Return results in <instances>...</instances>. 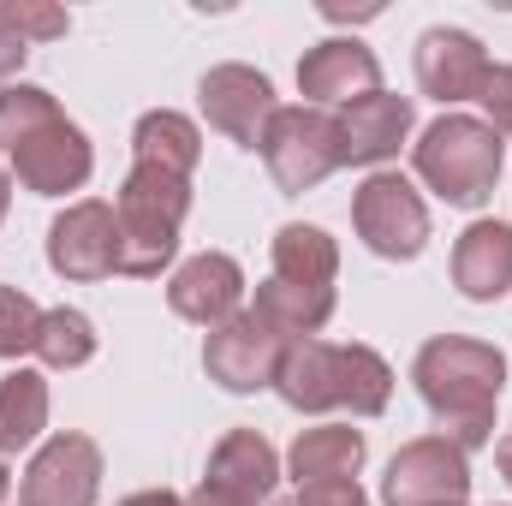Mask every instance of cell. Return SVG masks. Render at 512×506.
Wrapping results in <instances>:
<instances>
[{"label": "cell", "instance_id": "cb8c5ba5", "mask_svg": "<svg viewBox=\"0 0 512 506\" xmlns=\"http://www.w3.org/2000/svg\"><path fill=\"white\" fill-rule=\"evenodd\" d=\"M36 358L48 370H84L96 358V322L72 304L60 310H42V334H36Z\"/></svg>", "mask_w": 512, "mask_h": 506}, {"label": "cell", "instance_id": "52a82bcc", "mask_svg": "<svg viewBox=\"0 0 512 506\" xmlns=\"http://www.w3.org/2000/svg\"><path fill=\"white\" fill-rule=\"evenodd\" d=\"M352 227L382 262H411L429 245V209L405 173H370L352 191Z\"/></svg>", "mask_w": 512, "mask_h": 506}, {"label": "cell", "instance_id": "277c9868", "mask_svg": "<svg viewBox=\"0 0 512 506\" xmlns=\"http://www.w3.org/2000/svg\"><path fill=\"white\" fill-rule=\"evenodd\" d=\"M501 161H507V143L471 114H441L411 143L417 179L453 209H483L501 185Z\"/></svg>", "mask_w": 512, "mask_h": 506}, {"label": "cell", "instance_id": "7402d4cb", "mask_svg": "<svg viewBox=\"0 0 512 506\" xmlns=\"http://www.w3.org/2000/svg\"><path fill=\"white\" fill-rule=\"evenodd\" d=\"M274 280H286V286H334V274H340V245L322 233V227H304V221H286L280 233H274Z\"/></svg>", "mask_w": 512, "mask_h": 506}, {"label": "cell", "instance_id": "5b68a950", "mask_svg": "<svg viewBox=\"0 0 512 506\" xmlns=\"http://www.w3.org/2000/svg\"><path fill=\"white\" fill-rule=\"evenodd\" d=\"M191 215V179L161 173V167H131L120 197H114V221H120V274L131 280H155L173 251H179V227Z\"/></svg>", "mask_w": 512, "mask_h": 506}, {"label": "cell", "instance_id": "ac0fdd59", "mask_svg": "<svg viewBox=\"0 0 512 506\" xmlns=\"http://www.w3.org/2000/svg\"><path fill=\"white\" fill-rule=\"evenodd\" d=\"M453 286L471 304H501L512 292V227L507 221H471L453 245Z\"/></svg>", "mask_w": 512, "mask_h": 506}, {"label": "cell", "instance_id": "d6986e66", "mask_svg": "<svg viewBox=\"0 0 512 506\" xmlns=\"http://www.w3.org/2000/svg\"><path fill=\"white\" fill-rule=\"evenodd\" d=\"M364 453H370L364 447V429L322 423V429H298V441L286 453V471H292L298 489H310V483H358Z\"/></svg>", "mask_w": 512, "mask_h": 506}, {"label": "cell", "instance_id": "d4e9b609", "mask_svg": "<svg viewBox=\"0 0 512 506\" xmlns=\"http://www.w3.org/2000/svg\"><path fill=\"white\" fill-rule=\"evenodd\" d=\"M42 334V304L18 286H0V358H30Z\"/></svg>", "mask_w": 512, "mask_h": 506}, {"label": "cell", "instance_id": "3957f363", "mask_svg": "<svg viewBox=\"0 0 512 506\" xmlns=\"http://www.w3.org/2000/svg\"><path fill=\"white\" fill-rule=\"evenodd\" d=\"M274 393L292 411H352V417H382L393 399V370L376 346H340V340H292L280 358Z\"/></svg>", "mask_w": 512, "mask_h": 506}, {"label": "cell", "instance_id": "4dcf8cb0", "mask_svg": "<svg viewBox=\"0 0 512 506\" xmlns=\"http://www.w3.org/2000/svg\"><path fill=\"white\" fill-rule=\"evenodd\" d=\"M120 506H185V495H173V489H137Z\"/></svg>", "mask_w": 512, "mask_h": 506}, {"label": "cell", "instance_id": "f546056e", "mask_svg": "<svg viewBox=\"0 0 512 506\" xmlns=\"http://www.w3.org/2000/svg\"><path fill=\"white\" fill-rule=\"evenodd\" d=\"M382 6H340V0H328L322 6V18H334V24H364V18H376Z\"/></svg>", "mask_w": 512, "mask_h": 506}, {"label": "cell", "instance_id": "44dd1931", "mask_svg": "<svg viewBox=\"0 0 512 506\" xmlns=\"http://www.w3.org/2000/svg\"><path fill=\"white\" fill-rule=\"evenodd\" d=\"M197 161H203V131H197V120H185L173 108H149L131 126V167H161V173L191 179Z\"/></svg>", "mask_w": 512, "mask_h": 506}, {"label": "cell", "instance_id": "7a4b0ae2", "mask_svg": "<svg viewBox=\"0 0 512 506\" xmlns=\"http://www.w3.org/2000/svg\"><path fill=\"white\" fill-rule=\"evenodd\" d=\"M0 149L12 155V179L30 197L84 191L96 173L90 137L60 114V102L42 84H6L0 90Z\"/></svg>", "mask_w": 512, "mask_h": 506}, {"label": "cell", "instance_id": "f1b7e54d", "mask_svg": "<svg viewBox=\"0 0 512 506\" xmlns=\"http://www.w3.org/2000/svg\"><path fill=\"white\" fill-rule=\"evenodd\" d=\"M24 60H30V42L0 18V90L6 84H18V72H24Z\"/></svg>", "mask_w": 512, "mask_h": 506}, {"label": "cell", "instance_id": "e0dca14e", "mask_svg": "<svg viewBox=\"0 0 512 506\" xmlns=\"http://www.w3.org/2000/svg\"><path fill=\"white\" fill-rule=\"evenodd\" d=\"M411 96H393V90H376L352 108H340V149H346V167H382L399 155V143L411 137Z\"/></svg>", "mask_w": 512, "mask_h": 506}, {"label": "cell", "instance_id": "4316f807", "mask_svg": "<svg viewBox=\"0 0 512 506\" xmlns=\"http://www.w3.org/2000/svg\"><path fill=\"white\" fill-rule=\"evenodd\" d=\"M483 126L495 131V137H512V66H495L489 72V84H483Z\"/></svg>", "mask_w": 512, "mask_h": 506}, {"label": "cell", "instance_id": "1f68e13d", "mask_svg": "<svg viewBox=\"0 0 512 506\" xmlns=\"http://www.w3.org/2000/svg\"><path fill=\"white\" fill-rule=\"evenodd\" d=\"M495 465H501V477L512 483V435H501V441H495Z\"/></svg>", "mask_w": 512, "mask_h": 506}, {"label": "cell", "instance_id": "ffe728a7", "mask_svg": "<svg viewBox=\"0 0 512 506\" xmlns=\"http://www.w3.org/2000/svg\"><path fill=\"white\" fill-rule=\"evenodd\" d=\"M251 316L268 334H280L286 346L292 340H316V328H328V316H334V286H286V280L268 274L256 286Z\"/></svg>", "mask_w": 512, "mask_h": 506}, {"label": "cell", "instance_id": "30bf717a", "mask_svg": "<svg viewBox=\"0 0 512 506\" xmlns=\"http://www.w3.org/2000/svg\"><path fill=\"white\" fill-rule=\"evenodd\" d=\"M48 268L60 280H78V286L120 274V221H114V203H102V197L66 203L54 215V227H48Z\"/></svg>", "mask_w": 512, "mask_h": 506}, {"label": "cell", "instance_id": "ba28073f", "mask_svg": "<svg viewBox=\"0 0 512 506\" xmlns=\"http://www.w3.org/2000/svg\"><path fill=\"white\" fill-rule=\"evenodd\" d=\"M387 506H465L471 501V453L447 435H417L387 459Z\"/></svg>", "mask_w": 512, "mask_h": 506}, {"label": "cell", "instance_id": "d6a6232c", "mask_svg": "<svg viewBox=\"0 0 512 506\" xmlns=\"http://www.w3.org/2000/svg\"><path fill=\"white\" fill-rule=\"evenodd\" d=\"M6 209H12V173L0 167V221H6Z\"/></svg>", "mask_w": 512, "mask_h": 506}, {"label": "cell", "instance_id": "9c48e42d", "mask_svg": "<svg viewBox=\"0 0 512 506\" xmlns=\"http://www.w3.org/2000/svg\"><path fill=\"white\" fill-rule=\"evenodd\" d=\"M102 447L78 429H60L36 447V459L24 465V483H18V506H96L102 495Z\"/></svg>", "mask_w": 512, "mask_h": 506}, {"label": "cell", "instance_id": "484cf974", "mask_svg": "<svg viewBox=\"0 0 512 506\" xmlns=\"http://www.w3.org/2000/svg\"><path fill=\"white\" fill-rule=\"evenodd\" d=\"M0 18H6L24 42H54V36H66V24H72L60 6H36V0H6Z\"/></svg>", "mask_w": 512, "mask_h": 506}, {"label": "cell", "instance_id": "83f0119b", "mask_svg": "<svg viewBox=\"0 0 512 506\" xmlns=\"http://www.w3.org/2000/svg\"><path fill=\"white\" fill-rule=\"evenodd\" d=\"M280 506H370V495L358 483H310V489H298L292 501H280Z\"/></svg>", "mask_w": 512, "mask_h": 506}, {"label": "cell", "instance_id": "9a60e30c", "mask_svg": "<svg viewBox=\"0 0 512 506\" xmlns=\"http://www.w3.org/2000/svg\"><path fill=\"white\" fill-rule=\"evenodd\" d=\"M274 483H280V453L268 447V435L227 429L209 453V471H203L197 495H209L215 506H268Z\"/></svg>", "mask_w": 512, "mask_h": 506}, {"label": "cell", "instance_id": "7c38bea8", "mask_svg": "<svg viewBox=\"0 0 512 506\" xmlns=\"http://www.w3.org/2000/svg\"><path fill=\"white\" fill-rule=\"evenodd\" d=\"M280 358H286V340L268 334L251 310H239L233 322L209 328V340H203V370L227 393H262V387H274Z\"/></svg>", "mask_w": 512, "mask_h": 506}, {"label": "cell", "instance_id": "8fae6325", "mask_svg": "<svg viewBox=\"0 0 512 506\" xmlns=\"http://www.w3.org/2000/svg\"><path fill=\"white\" fill-rule=\"evenodd\" d=\"M197 108H203L209 131H221V137L239 143V149H262V131L280 114L274 84H268L256 66H239V60L209 66V72L197 78Z\"/></svg>", "mask_w": 512, "mask_h": 506}, {"label": "cell", "instance_id": "603a6c76", "mask_svg": "<svg viewBox=\"0 0 512 506\" xmlns=\"http://www.w3.org/2000/svg\"><path fill=\"white\" fill-rule=\"evenodd\" d=\"M42 429H48V381H42V370L0 376V459L42 441Z\"/></svg>", "mask_w": 512, "mask_h": 506}, {"label": "cell", "instance_id": "4fadbf2b", "mask_svg": "<svg viewBox=\"0 0 512 506\" xmlns=\"http://www.w3.org/2000/svg\"><path fill=\"white\" fill-rule=\"evenodd\" d=\"M495 60L483 54V42L471 30H453V24H435L417 36V90L441 108H459V102H477L483 84H489Z\"/></svg>", "mask_w": 512, "mask_h": 506}, {"label": "cell", "instance_id": "5bb4252c", "mask_svg": "<svg viewBox=\"0 0 512 506\" xmlns=\"http://www.w3.org/2000/svg\"><path fill=\"white\" fill-rule=\"evenodd\" d=\"M298 90H304V108H322V114L328 108H352V102L382 90V60L358 36H328V42L304 48Z\"/></svg>", "mask_w": 512, "mask_h": 506}, {"label": "cell", "instance_id": "2e32d148", "mask_svg": "<svg viewBox=\"0 0 512 506\" xmlns=\"http://www.w3.org/2000/svg\"><path fill=\"white\" fill-rule=\"evenodd\" d=\"M239 304H245V268L227 251L191 256V262H179L173 280H167V310H173L179 322L221 328V322L239 316Z\"/></svg>", "mask_w": 512, "mask_h": 506}, {"label": "cell", "instance_id": "6da1fadb", "mask_svg": "<svg viewBox=\"0 0 512 506\" xmlns=\"http://www.w3.org/2000/svg\"><path fill=\"white\" fill-rule=\"evenodd\" d=\"M411 381H417V399L429 405L435 429L453 447L477 453L495 441V411L507 393V352L501 346L471 340V334H435V340H423Z\"/></svg>", "mask_w": 512, "mask_h": 506}, {"label": "cell", "instance_id": "836d02e7", "mask_svg": "<svg viewBox=\"0 0 512 506\" xmlns=\"http://www.w3.org/2000/svg\"><path fill=\"white\" fill-rule=\"evenodd\" d=\"M6 495H12V471H6V459H0V506H6Z\"/></svg>", "mask_w": 512, "mask_h": 506}, {"label": "cell", "instance_id": "8992f818", "mask_svg": "<svg viewBox=\"0 0 512 506\" xmlns=\"http://www.w3.org/2000/svg\"><path fill=\"white\" fill-rule=\"evenodd\" d=\"M262 161H268V179L280 185V197H304L316 191L328 173L346 167V149H340V120L322 114V108H280L268 131H262Z\"/></svg>", "mask_w": 512, "mask_h": 506}]
</instances>
